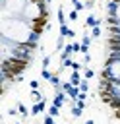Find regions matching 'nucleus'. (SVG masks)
Masks as SVG:
<instances>
[{"label":"nucleus","instance_id":"1","mask_svg":"<svg viewBox=\"0 0 120 124\" xmlns=\"http://www.w3.org/2000/svg\"><path fill=\"white\" fill-rule=\"evenodd\" d=\"M108 48L112 52H120V39H108Z\"/></svg>","mask_w":120,"mask_h":124},{"label":"nucleus","instance_id":"2","mask_svg":"<svg viewBox=\"0 0 120 124\" xmlns=\"http://www.w3.org/2000/svg\"><path fill=\"white\" fill-rule=\"evenodd\" d=\"M45 105H46L45 101H39L37 105H33V107H31V114H39V112H43V108H45Z\"/></svg>","mask_w":120,"mask_h":124},{"label":"nucleus","instance_id":"3","mask_svg":"<svg viewBox=\"0 0 120 124\" xmlns=\"http://www.w3.org/2000/svg\"><path fill=\"white\" fill-rule=\"evenodd\" d=\"M108 31H110L108 39H120V27H118V25H112Z\"/></svg>","mask_w":120,"mask_h":124},{"label":"nucleus","instance_id":"4","mask_svg":"<svg viewBox=\"0 0 120 124\" xmlns=\"http://www.w3.org/2000/svg\"><path fill=\"white\" fill-rule=\"evenodd\" d=\"M60 35L62 37H74V31L70 27H66V25H60Z\"/></svg>","mask_w":120,"mask_h":124},{"label":"nucleus","instance_id":"5","mask_svg":"<svg viewBox=\"0 0 120 124\" xmlns=\"http://www.w3.org/2000/svg\"><path fill=\"white\" fill-rule=\"evenodd\" d=\"M120 60V52H112L110 56H108V62H106V66H112L114 62H118Z\"/></svg>","mask_w":120,"mask_h":124},{"label":"nucleus","instance_id":"6","mask_svg":"<svg viewBox=\"0 0 120 124\" xmlns=\"http://www.w3.org/2000/svg\"><path fill=\"white\" fill-rule=\"evenodd\" d=\"M108 105H110L112 108H116V110H118V108H120V97H112Z\"/></svg>","mask_w":120,"mask_h":124},{"label":"nucleus","instance_id":"7","mask_svg":"<svg viewBox=\"0 0 120 124\" xmlns=\"http://www.w3.org/2000/svg\"><path fill=\"white\" fill-rule=\"evenodd\" d=\"M62 103H64V95H62V93H56V97H54V105H56V107H62Z\"/></svg>","mask_w":120,"mask_h":124},{"label":"nucleus","instance_id":"8","mask_svg":"<svg viewBox=\"0 0 120 124\" xmlns=\"http://www.w3.org/2000/svg\"><path fill=\"white\" fill-rule=\"evenodd\" d=\"M70 83H72V85H79V83H81V81H79V74H77V72H74V74H72V81H70Z\"/></svg>","mask_w":120,"mask_h":124},{"label":"nucleus","instance_id":"9","mask_svg":"<svg viewBox=\"0 0 120 124\" xmlns=\"http://www.w3.org/2000/svg\"><path fill=\"white\" fill-rule=\"evenodd\" d=\"M108 12H110V16L116 17V2H108Z\"/></svg>","mask_w":120,"mask_h":124},{"label":"nucleus","instance_id":"10","mask_svg":"<svg viewBox=\"0 0 120 124\" xmlns=\"http://www.w3.org/2000/svg\"><path fill=\"white\" fill-rule=\"evenodd\" d=\"M87 25H91V27H97V25H99V19H95L93 16H89V17H87Z\"/></svg>","mask_w":120,"mask_h":124},{"label":"nucleus","instance_id":"11","mask_svg":"<svg viewBox=\"0 0 120 124\" xmlns=\"http://www.w3.org/2000/svg\"><path fill=\"white\" fill-rule=\"evenodd\" d=\"M58 21H60V25H66V23H64V21H66V17H64L62 8H58Z\"/></svg>","mask_w":120,"mask_h":124},{"label":"nucleus","instance_id":"12","mask_svg":"<svg viewBox=\"0 0 120 124\" xmlns=\"http://www.w3.org/2000/svg\"><path fill=\"white\" fill-rule=\"evenodd\" d=\"M37 39H39V33H37V31H33V33L29 35V43H37Z\"/></svg>","mask_w":120,"mask_h":124},{"label":"nucleus","instance_id":"13","mask_svg":"<svg viewBox=\"0 0 120 124\" xmlns=\"http://www.w3.org/2000/svg\"><path fill=\"white\" fill-rule=\"evenodd\" d=\"M58 108H60V107L52 105V107H50V110H48V114H50V116H56V114H58Z\"/></svg>","mask_w":120,"mask_h":124},{"label":"nucleus","instance_id":"14","mask_svg":"<svg viewBox=\"0 0 120 124\" xmlns=\"http://www.w3.org/2000/svg\"><path fill=\"white\" fill-rule=\"evenodd\" d=\"M43 78H45V79H48V81H50V78H52V74H50V72H48V70H46V68H43Z\"/></svg>","mask_w":120,"mask_h":124},{"label":"nucleus","instance_id":"15","mask_svg":"<svg viewBox=\"0 0 120 124\" xmlns=\"http://www.w3.org/2000/svg\"><path fill=\"white\" fill-rule=\"evenodd\" d=\"M81 110H83V108H79V107H74L72 114H74V116H81Z\"/></svg>","mask_w":120,"mask_h":124},{"label":"nucleus","instance_id":"16","mask_svg":"<svg viewBox=\"0 0 120 124\" xmlns=\"http://www.w3.org/2000/svg\"><path fill=\"white\" fill-rule=\"evenodd\" d=\"M50 83H52L54 87H58V85H60V81H58V78H56V76H52V78H50Z\"/></svg>","mask_w":120,"mask_h":124},{"label":"nucleus","instance_id":"17","mask_svg":"<svg viewBox=\"0 0 120 124\" xmlns=\"http://www.w3.org/2000/svg\"><path fill=\"white\" fill-rule=\"evenodd\" d=\"M17 110H19V112H21V114H23V116H25V114H27V108H25V107H23V105H21V103H19V105H17Z\"/></svg>","mask_w":120,"mask_h":124},{"label":"nucleus","instance_id":"18","mask_svg":"<svg viewBox=\"0 0 120 124\" xmlns=\"http://www.w3.org/2000/svg\"><path fill=\"white\" fill-rule=\"evenodd\" d=\"M72 2H74V8H75V10H81V8H83V4H81L79 0H72Z\"/></svg>","mask_w":120,"mask_h":124},{"label":"nucleus","instance_id":"19","mask_svg":"<svg viewBox=\"0 0 120 124\" xmlns=\"http://www.w3.org/2000/svg\"><path fill=\"white\" fill-rule=\"evenodd\" d=\"M79 89H81V91H87V89H89L87 81H81V83H79Z\"/></svg>","mask_w":120,"mask_h":124},{"label":"nucleus","instance_id":"20","mask_svg":"<svg viewBox=\"0 0 120 124\" xmlns=\"http://www.w3.org/2000/svg\"><path fill=\"white\" fill-rule=\"evenodd\" d=\"M50 64V56H45V60H43V68H46Z\"/></svg>","mask_w":120,"mask_h":124},{"label":"nucleus","instance_id":"21","mask_svg":"<svg viewBox=\"0 0 120 124\" xmlns=\"http://www.w3.org/2000/svg\"><path fill=\"white\" fill-rule=\"evenodd\" d=\"M99 33H101V29H99V25H97V27H93V37H99Z\"/></svg>","mask_w":120,"mask_h":124},{"label":"nucleus","instance_id":"22","mask_svg":"<svg viewBox=\"0 0 120 124\" xmlns=\"http://www.w3.org/2000/svg\"><path fill=\"white\" fill-rule=\"evenodd\" d=\"M45 124H54V120H52V116H50V114L45 118Z\"/></svg>","mask_w":120,"mask_h":124},{"label":"nucleus","instance_id":"23","mask_svg":"<svg viewBox=\"0 0 120 124\" xmlns=\"http://www.w3.org/2000/svg\"><path fill=\"white\" fill-rule=\"evenodd\" d=\"M70 19H77V10H74V12L70 14Z\"/></svg>","mask_w":120,"mask_h":124},{"label":"nucleus","instance_id":"24","mask_svg":"<svg viewBox=\"0 0 120 124\" xmlns=\"http://www.w3.org/2000/svg\"><path fill=\"white\" fill-rule=\"evenodd\" d=\"M72 68H74V70H75V72H79V68H81V66H79V64H77V62H72Z\"/></svg>","mask_w":120,"mask_h":124},{"label":"nucleus","instance_id":"25","mask_svg":"<svg viewBox=\"0 0 120 124\" xmlns=\"http://www.w3.org/2000/svg\"><path fill=\"white\" fill-rule=\"evenodd\" d=\"M85 78H93V70H85Z\"/></svg>","mask_w":120,"mask_h":124},{"label":"nucleus","instance_id":"26","mask_svg":"<svg viewBox=\"0 0 120 124\" xmlns=\"http://www.w3.org/2000/svg\"><path fill=\"white\" fill-rule=\"evenodd\" d=\"M64 46V41H62V35H60V39H58V48H62Z\"/></svg>","mask_w":120,"mask_h":124},{"label":"nucleus","instance_id":"27","mask_svg":"<svg viewBox=\"0 0 120 124\" xmlns=\"http://www.w3.org/2000/svg\"><path fill=\"white\" fill-rule=\"evenodd\" d=\"M85 124H95V122H93V120H87V122H85Z\"/></svg>","mask_w":120,"mask_h":124}]
</instances>
